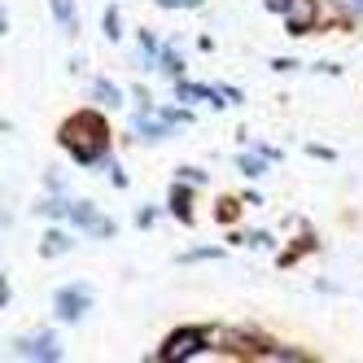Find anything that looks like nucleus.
Listing matches in <instances>:
<instances>
[{"label":"nucleus","instance_id":"nucleus-2","mask_svg":"<svg viewBox=\"0 0 363 363\" xmlns=\"http://www.w3.org/2000/svg\"><path fill=\"white\" fill-rule=\"evenodd\" d=\"M179 123H193L189 110H171V106H153V101H136V118H132V132L140 140H167L171 127Z\"/></svg>","mask_w":363,"mask_h":363},{"label":"nucleus","instance_id":"nucleus-10","mask_svg":"<svg viewBox=\"0 0 363 363\" xmlns=\"http://www.w3.org/2000/svg\"><path fill=\"white\" fill-rule=\"evenodd\" d=\"M88 96H92V101H101V106H110V110H114V106H123V88H118V84H110V79H92V84H88Z\"/></svg>","mask_w":363,"mask_h":363},{"label":"nucleus","instance_id":"nucleus-1","mask_svg":"<svg viewBox=\"0 0 363 363\" xmlns=\"http://www.w3.org/2000/svg\"><path fill=\"white\" fill-rule=\"evenodd\" d=\"M62 145L66 153L79 167H101V162H110V127L101 114L84 110V114H74L62 123Z\"/></svg>","mask_w":363,"mask_h":363},{"label":"nucleus","instance_id":"nucleus-6","mask_svg":"<svg viewBox=\"0 0 363 363\" xmlns=\"http://www.w3.org/2000/svg\"><path fill=\"white\" fill-rule=\"evenodd\" d=\"M13 354L18 359H40V363H57L62 342L53 333H31V337H13Z\"/></svg>","mask_w":363,"mask_h":363},{"label":"nucleus","instance_id":"nucleus-3","mask_svg":"<svg viewBox=\"0 0 363 363\" xmlns=\"http://www.w3.org/2000/svg\"><path fill=\"white\" fill-rule=\"evenodd\" d=\"M206 328H179V333H171L167 337V346L158 350V359L162 363H184V359H193V354H201L206 350Z\"/></svg>","mask_w":363,"mask_h":363},{"label":"nucleus","instance_id":"nucleus-19","mask_svg":"<svg viewBox=\"0 0 363 363\" xmlns=\"http://www.w3.org/2000/svg\"><path fill=\"white\" fill-rule=\"evenodd\" d=\"M245 245H263V250H267V245H272V232H250Z\"/></svg>","mask_w":363,"mask_h":363},{"label":"nucleus","instance_id":"nucleus-8","mask_svg":"<svg viewBox=\"0 0 363 363\" xmlns=\"http://www.w3.org/2000/svg\"><path fill=\"white\" fill-rule=\"evenodd\" d=\"M189 201H193L189 197V179H175V189H171V215L184 219V223H193V206Z\"/></svg>","mask_w":363,"mask_h":363},{"label":"nucleus","instance_id":"nucleus-16","mask_svg":"<svg viewBox=\"0 0 363 363\" xmlns=\"http://www.w3.org/2000/svg\"><path fill=\"white\" fill-rule=\"evenodd\" d=\"M179 179H189V184H206V171H197V167H179Z\"/></svg>","mask_w":363,"mask_h":363},{"label":"nucleus","instance_id":"nucleus-7","mask_svg":"<svg viewBox=\"0 0 363 363\" xmlns=\"http://www.w3.org/2000/svg\"><path fill=\"white\" fill-rule=\"evenodd\" d=\"M272 9L284 13V22H289V35H306L311 27H315V0H272Z\"/></svg>","mask_w":363,"mask_h":363},{"label":"nucleus","instance_id":"nucleus-21","mask_svg":"<svg viewBox=\"0 0 363 363\" xmlns=\"http://www.w3.org/2000/svg\"><path fill=\"white\" fill-rule=\"evenodd\" d=\"M272 66H276V70H280V74H284V70H298V62H289V57H276V62H272Z\"/></svg>","mask_w":363,"mask_h":363},{"label":"nucleus","instance_id":"nucleus-5","mask_svg":"<svg viewBox=\"0 0 363 363\" xmlns=\"http://www.w3.org/2000/svg\"><path fill=\"white\" fill-rule=\"evenodd\" d=\"M70 223L79 228V232H88V237H96V241H110L114 237V219H106L92 201H70Z\"/></svg>","mask_w":363,"mask_h":363},{"label":"nucleus","instance_id":"nucleus-9","mask_svg":"<svg viewBox=\"0 0 363 363\" xmlns=\"http://www.w3.org/2000/svg\"><path fill=\"white\" fill-rule=\"evenodd\" d=\"M48 9H53L57 27H62L66 35H74V31H79V13H74V0H48Z\"/></svg>","mask_w":363,"mask_h":363},{"label":"nucleus","instance_id":"nucleus-12","mask_svg":"<svg viewBox=\"0 0 363 363\" xmlns=\"http://www.w3.org/2000/svg\"><path fill=\"white\" fill-rule=\"evenodd\" d=\"M66 250H70V237H66V232H57V228L44 232V241H40V254H44V258H62Z\"/></svg>","mask_w":363,"mask_h":363},{"label":"nucleus","instance_id":"nucleus-14","mask_svg":"<svg viewBox=\"0 0 363 363\" xmlns=\"http://www.w3.org/2000/svg\"><path fill=\"white\" fill-rule=\"evenodd\" d=\"M106 40H110V44H118V40H123V27H118V5H110V9H106Z\"/></svg>","mask_w":363,"mask_h":363},{"label":"nucleus","instance_id":"nucleus-15","mask_svg":"<svg viewBox=\"0 0 363 363\" xmlns=\"http://www.w3.org/2000/svg\"><path fill=\"white\" fill-rule=\"evenodd\" d=\"M206 258H219V250H189L179 254V263H206Z\"/></svg>","mask_w":363,"mask_h":363},{"label":"nucleus","instance_id":"nucleus-17","mask_svg":"<svg viewBox=\"0 0 363 363\" xmlns=\"http://www.w3.org/2000/svg\"><path fill=\"white\" fill-rule=\"evenodd\" d=\"M153 5H162V9H197L201 0H153Z\"/></svg>","mask_w":363,"mask_h":363},{"label":"nucleus","instance_id":"nucleus-4","mask_svg":"<svg viewBox=\"0 0 363 363\" xmlns=\"http://www.w3.org/2000/svg\"><path fill=\"white\" fill-rule=\"evenodd\" d=\"M88 306H92V289H88L84 280L62 284V289L53 294V311H57V320H62V324H74V320H79Z\"/></svg>","mask_w":363,"mask_h":363},{"label":"nucleus","instance_id":"nucleus-11","mask_svg":"<svg viewBox=\"0 0 363 363\" xmlns=\"http://www.w3.org/2000/svg\"><path fill=\"white\" fill-rule=\"evenodd\" d=\"M158 70L171 74V79H179V74H184V57L175 53V44H162V48H158Z\"/></svg>","mask_w":363,"mask_h":363},{"label":"nucleus","instance_id":"nucleus-18","mask_svg":"<svg viewBox=\"0 0 363 363\" xmlns=\"http://www.w3.org/2000/svg\"><path fill=\"white\" fill-rule=\"evenodd\" d=\"M237 211H241V206H232V201H219V223H228V219H237Z\"/></svg>","mask_w":363,"mask_h":363},{"label":"nucleus","instance_id":"nucleus-13","mask_svg":"<svg viewBox=\"0 0 363 363\" xmlns=\"http://www.w3.org/2000/svg\"><path fill=\"white\" fill-rule=\"evenodd\" d=\"M267 162H272V158H267L263 149H254V153H241V158H237L241 175H250V179H254V175H263V171H267Z\"/></svg>","mask_w":363,"mask_h":363},{"label":"nucleus","instance_id":"nucleus-22","mask_svg":"<svg viewBox=\"0 0 363 363\" xmlns=\"http://www.w3.org/2000/svg\"><path fill=\"white\" fill-rule=\"evenodd\" d=\"M350 5H354V9H359V13H363V0H350Z\"/></svg>","mask_w":363,"mask_h":363},{"label":"nucleus","instance_id":"nucleus-20","mask_svg":"<svg viewBox=\"0 0 363 363\" xmlns=\"http://www.w3.org/2000/svg\"><path fill=\"white\" fill-rule=\"evenodd\" d=\"M153 219H158V211H153V206H145V211H140V215H136V223H140V228H149V223H153Z\"/></svg>","mask_w":363,"mask_h":363}]
</instances>
